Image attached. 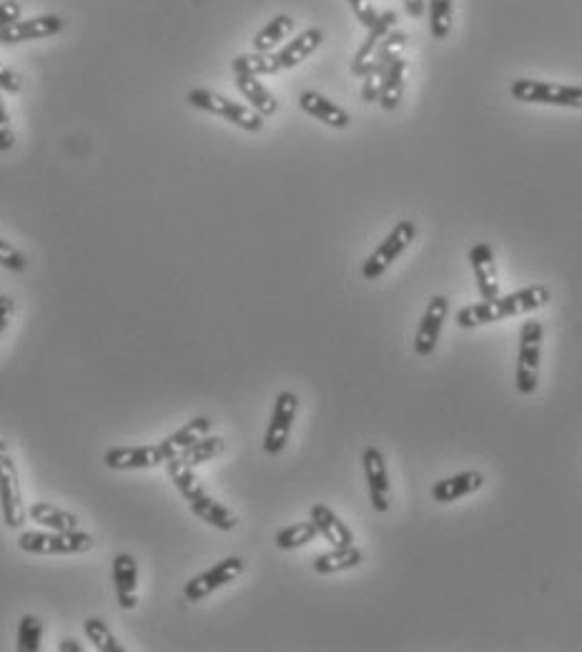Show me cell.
Segmentation results:
<instances>
[{
	"instance_id": "obj_15",
	"label": "cell",
	"mask_w": 582,
	"mask_h": 652,
	"mask_svg": "<svg viewBox=\"0 0 582 652\" xmlns=\"http://www.w3.org/2000/svg\"><path fill=\"white\" fill-rule=\"evenodd\" d=\"M470 261H472V269H475L477 289H480L482 299L485 301L497 299V296H500V279H497V264H495V254H492V246L490 244L472 246Z\"/></svg>"
},
{
	"instance_id": "obj_7",
	"label": "cell",
	"mask_w": 582,
	"mask_h": 652,
	"mask_svg": "<svg viewBox=\"0 0 582 652\" xmlns=\"http://www.w3.org/2000/svg\"><path fill=\"white\" fill-rule=\"evenodd\" d=\"M409 36L404 31H389V36L379 43V48L374 51L372 61H369L367 71H364V86H362V101L374 103L379 101V93H382L384 76H387V68L392 66L394 58L399 56L404 46H407Z\"/></svg>"
},
{
	"instance_id": "obj_22",
	"label": "cell",
	"mask_w": 582,
	"mask_h": 652,
	"mask_svg": "<svg viewBox=\"0 0 582 652\" xmlns=\"http://www.w3.org/2000/svg\"><path fill=\"white\" fill-rule=\"evenodd\" d=\"M312 522L317 525L319 537L329 542L332 547H347L354 545V535L327 505H314L312 507Z\"/></svg>"
},
{
	"instance_id": "obj_5",
	"label": "cell",
	"mask_w": 582,
	"mask_h": 652,
	"mask_svg": "<svg viewBox=\"0 0 582 652\" xmlns=\"http://www.w3.org/2000/svg\"><path fill=\"white\" fill-rule=\"evenodd\" d=\"M515 101L522 103H545V106L560 108H582V86H562V83L530 81L520 78L510 86Z\"/></svg>"
},
{
	"instance_id": "obj_8",
	"label": "cell",
	"mask_w": 582,
	"mask_h": 652,
	"mask_svg": "<svg viewBox=\"0 0 582 652\" xmlns=\"http://www.w3.org/2000/svg\"><path fill=\"white\" fill-rule=\"evenodd\" d=\"M414 234H417V226H414L412 221H399V224L389 231L387 239H384L382 244L372 251V256L364 261V266H362L364 279L377 281L379 276H382L384 271H387L389 266H392L394 261L404 254V249L412 244Z\"/></svg>"
},
{
	"instance_id": "obj_34",
	"label": "cell",
	"mask_w": 582,
	"mask_h": 652,
	"mask_svg": "<svg viewBox=\"0 0 582 652\" xmlns=\"http://www.w3.org/2000/svg\"><path fill=\"white\" fill-rule=\"evenodd\" d=\"M43 622L36 615H23L18 622V650L21 652H38L41 650Z\"/></svg>"
},
{
	"instance_id": "obj_14",
	"label": "cell",
	"mask_w": 582,
	"mask_h": 652,
	"mask_svg": "<svg viewBox=\"0 0 582 652\" xmlns=\"http://www.w3.org/2000/svg\"><path fill=\"white\" fill-rule=\"evenodd\" d=\"M364 464V477H367L369 487V500L377 512L389 510V474L384 454L377 447H367L362 454Z\"/></svg>"
},
{
	"instance_id": "obj_11",
	"label": "cell",
	"mask_w": 582,
	"mask_h": 652,
	"mask_svg": "<svg viewBox=\"0 0 582 652\" xmlns=\"http://www.w3.org/2000/svg\"><path fill=\"white\" fill-rule=\"evenodd\" d=\"M447 311H450V301L440 294L432 296V301H429L427 309H424L422 321H419L417 337H414V352H417L419 357H429V354H434L437 342H440L442 326H445Z\"/></svg>"
},
{
	"instance_id": "obj_12",
	"label": "cell",
	"mask_w": 582,
	"mask_h": 652,
	"mask_svg": "<svg viewBox=\"0 0 582 652\" xmlns=\"http://www.w3.org/2000/svg\"><path fill=\"white\" fill-rule=\"evenodd\" d=\"M63 31L61 16H36L26 21H16L11 26L0 28V46H16V43L41 41V38L58 36Z\"/></svg>"
},
{
	"instance_id": "obj_16",
	"label": "cell",
	"mask_w": 582,
	"mask_h": 652,
	"mask_svg": "<svg viewBox=\"0 0 582 652\" xmlns=\"http://www.w3.org/2000/svg\"><path fill=\"white\" fill-rule=\"evenodd\" d=\"M394 26H397V13H394V11L379 13L377 21H374L372 26L367 28V38H364V43L359 46L357 56H354V61H352L354 76H364V71H367L369 61H372V56H374V51H377L379 43H382L384 38L389 36V31H394Z\"/></svg>"
},
{
	"instance_id": "obj_29",
	"label": "cell",
	"mask_w": 582,
	"mask_h": 652,
	"mask_svg": "<svg viewBox=\"0 0 582 652\" xmlns=\"http://www.w3.org/2000/svg\"><path fill=\"white\" fill-rule=\"evenodd\" d=\"M291 31H294V21H291L289 16L271 18V21L266 23L259 33H256L254 41H251L254 43V51L256 53H271L281 41H284L286 36H289Z\"/></svg>"
},
{
	"instance_id": "obj_1",
	"label": "cell",
	"mask_w": 582,
	"mask_h": 652,
	"mask_svg": "<svg viewBox=\"0 0 582 652\" xmlns=\"http://www.w3.org/2000/svg\"><path fill=\"white\" fill-rule=\"evenodd\" d=\"M550 301V291L545 286H527V289L515 291V294L497 296V299L485 301L480 304L465 306V309L457 311L455 321L462 329H475V326L492 324V321H502L507 316H520L530 314V311L542 309V306Z\"/></svg>"
},
{
	"instance_id": "obj_9",
	"label": "cell",
	"mask_w": 582,
	"mask_h": 652,
	"mask_svg": "<svg viewBox=\"0 0 582 652\" xmlns=\"http://www.w3.org/2000/svg\"><path fill=\"white\" fill-rule=\"evenodd\" d=\"M241 572H244V560H241V557H226V560L216 562L214 567H209L206 572L196 575L194 580L186 582L184 597L189 602H201L204 597H209L211 592L219 590V587L234 582Z\"/></svg>"
},
{
	"instance_id": "obj_42",
	"label": "cell",
	"mask_w": 582,
	"mask_h": 652,
	"mask_svg": "<svg viewBox=\"0 0 582 652\" xmlns=\"http://www.w3.org/2000/svg\"><path fill=\"white\" fill-rule=\"evenodd\" d=\"M58 650H61V652H81V645H78L76 640H63L61 645H58Z\"/></svg>"
},
{
	"instance_id": "obj_39",
	"label": "cell",
	"mask_w": 582,
	"mask_h": 652,
	"mask_svg": "<svg viewBox=\"0 0 582 652\" xmlns=\"http://www.w3.org/2000/svg\"><path fill=\"white\" fill-rule=\"evenodd\" d=\"M13 311H16V301L8 294H0V337H3V332H6L8 324H11Z\"/></svg>"
},
{
	"instance_id": "obj_6",
	"label": "cell",
	"mask_w": 582,
	"mask_h": 652,
	"mask_svg": "<svg viewBox=\"0 0 582 652\" xmlns=\"http://www.w3.org/2000/svg\"><path fill=\"white\" fill-rule=\"evenodd\" d=\"M0 510H3V520L11 530L26 522V507H23L21 482H18V469L11 457L8 444L0 439Z\"/></svg>"
},
{
	"instance_id": "obj_30",
	"label": "cell",
	"mask_w": 582,
	"mask_h": 652,
	"mask_svg": "<svg viewBox=\"0 0 582 652\" xmlns=\"http://www.w3.org/2000/svg\"><path fill=\"white\" fill-rule=\"evenodd\" d=\"M317 537H319L317 525L309 520V522H297V525L279 530L276 532L274 542L279 550H297V547H304V545H309V542H314Z\"/></svg>"
},
{
	"instance_id": "obj_18",
	"label": "cell",
	"mask_w": 582,
	"mask_h": 652,
	"mask_svg": "<svg viewBox=\"0 0 582 652\" xmlns=\"http://www.w3.org/2000/svg\"><path fill=\"white\" fill-rule=\"evenodd\" d=\"M166 472H169V477L174 479L176 489H179L181 497L189 502L191 510H194V507H199L201 502H206L211 497L209 492L204 489V484L196 479L194 467H191V464H186L181 457L166 459Z\"/></svg>"
},
{
	"instance_id": "obj_3",
	"label": "cell",
	"mask_w": 582,
	"mask_h": 652,
	"mask_svg": "<svg viewBox=\"0 0 582 652\" xmlns=\"http://www.w3.org/2000/svg\"><path fill=\"white\" fill-rule=\"evenodd\" d=\"M186 101H189L194 108H201V111L221 116L224 121L234 123V126L244 128V131L249 133H259L261 128H264V116H259L254 108L231 101V98L226 96H219V93L214 91H206V88H194V91H189Z\"/></svg>"
},
{
	"instance_id": "obj_26",
	"label": "cell",
	"mask_w": 582,
	"mask_h": 652,
	"mask_svg": "<svg viewBox=\"0 0 582 652\" xmlns=\"http://www.w3.org/2000/svg\"><path fill=\"white\" fill-rule=\"evenodd\" d=\"M28 517L38 525L48 527L53 532H71L78 530V517L71 515L66 510H58V507L48 505V502H33L31 510H28Z\"/></svg>"
},
{
	"instance_id": "obj_24",
	"label": "cell",
	"mask_w": 582,
	"mask_h": 652,
	"mask_svg": "<svg viewBox=\"0 0 582 652\" xmlns=\"http://www.w3.org/2000/svg\"><path fill=\"white\" fill-rule=\"evenodd\" d=\"M209 432H211V419L209 417H196V419H191L186 427H181L179 432H174L171 437H166L161 444H164L169 459L171 457H181V454H184L186 449L191 447V444H196L201 437H206Z\"/></svg>"
},
{
	"instance_id": "obj_28",
	"label": "cell",
	"mask_w": 582,
	"mask_h": 652,
	"mask_svg": "<svg viewBox=\"0 0 582 652\" xmlns=\"http://www.w3.org/2000/svg\"><path fill=\"white\" fill-rule=\"evenodd\" d=\"M231 71H234V76H274V73H279V63H276V56H271V53H246V56H236L234 61H231Z\"/></svg>"
},
{
	"instance_id": "obj_31",
	"label": "cell",
	"mask_w": 582,
	"mask_h": 652,
	"mask_svg": "<svg viewBox=\"0 0 582 652\" xmlns=\"http://www.w3.org/2000/svg\"><path fill=\"white\" fill-rule=\"evenodd\" d=\"M429 33L434 41H445L452 33V0H427Z\"/></svg>"
},
{
	"instance_id": "obj_27",
	"label": "cell",
	"mask_w": 582,
	"mask_h": 652,
	"mask_svg": "<svg viewBox=\"0 0 582 652\" xmlns=\"http://www.w3.org/2000/svg\"><path fill=\"white\" fill-rule=\"evenodd\" d=\"M404 71H407V61H404L402 56H397L392 61V66L387 68V76H384V83H382V93H379V101H377L384 111H394V108L399 106V101H402Z\"/></svg>"
},
{
	"instance_id": "obj_36",
	"label": "cell",
	"mask_w": 582,
	"mask_h": 652,
	"mask_svg": "<svg viewBox=\"0 0 582 652\" xmlns=\"http://www.w3.org/2000/svg\"><path fill=\"white\" fill-rule=\"evenodd\" d=\"M13 143H16V136H13V126L6 111V101H3V96H0V151H11Z\"/></svg>"
},
{
	"instance_id": "obj_4",
	"label": "cell",
	"mask_w": 582,
	"mask_h": 652,
	"mask_svg": "<svg viewBox=\"0 0 582 652\" xmlns=\"http://www.w3.org/2000/svg\"><path fill=\"white\" fill-rule=\"evenodd\" d=\"M540 354H542V324L527 319L520 329V352H517L515 384L520 394H535L540 382Z\"/></svg>"
},
{
	"instance_id": "obj_23",
	"label": "cell",
	"mask_w": 582,
	"mask_h": 652,
	"mask_svg": "<svg viewBox=\"0 0 582 652\" xmlns=\"http://www.w3.org/2000/svg\"><path fill=\"white\" fill-rule=\"evenodd\" d=\"M236 88L241 91V96L249 101V106L254 108L259 116H274L279 111V101L274 98V93L254 76H236Z\"/></svg>"
},
{
	"instance_id": "obj_13",
	"label": "cell",
	"mask_w": 582,
	"mask_h": 652,
	"mask_svg": "<svg viewBox=\"0 0 582 652\" xmlns=\"http://www.w3.org/2000/svg\"><path fill=\"white\" fill-rule=\"evenodd\" d=\"M164 444H151V447H113L108 449L103 462L108 469H151L166 464Z\"/></svg>"
},
{
	"instance_id": "obj_33",
	"label": "cell",
	"mask_w": 582,
	"mask_h": 652,
	"mask_svg": "<svg viewBox=\"0 0 582 652\" xmlns=\"http://www.w3.org/2000/svg\"><path fill=\"white\" fill-rule=\"evenodd\" d=\"M83 630H86V637L93 642V647L101 652H123V647L118 645V640L113 637V632L108 630V625L98 617H88L83 622Z\"/></svg>"
},
{
	"instance_id": "obj_19",
	"label": "cell",
	"mask_w": 582,
	"mask_h": 652,
	"mask_svg": "<svg viewBox=\"0 0 582 652\" xmlns=\"http://www.w3.org/2000/svg\"><path fill=\"white\" fill-rule=\"evenodd\" d=\"M322 41H324V33L319 31V28H307V31L299 33L294 41L286 43L279 53H274L276 63H279L281 71H286V68H297L299 63L307 61V58L322 46Z\"/></svg>"
},
{
	"instance_id": "obj_2",
	"label": "cell",
	"mask_w": 582,
	"mask_h": 652,
	"mask_svg": "<svg viewBox=\"0 0 582 652\" xmlns=\"http://www.w3.org/2000/svg\"><path fill=\"white\" fill-rule=\"evenodd\" d=\"M96 540L88 532H23L18 537V547L28 555H81L93 550Z\"/></svg>"
},
{
	"instance_id": "obj_32",
	"label": "cell",
	"mask_w": 582,
	"mask_h": 652,
	"mask_svg": "<svg viewBox=\"0 0 582 652\" xmlns=\"http://www.w3.org/2000/svg\"><path fill=\"white\" fill-rule=\"evenodd\" d=\"M224 447H226L224 439L209 437V434H206V437H201L199 442L191 444V447L181 454V459H184L186 464H191V467H199V464L211 462L214 457H219V454L224 452Z\"/></svg>"
},
{
	"instance_id": "obj_20",
	"label": "cell",
	"mask_w": 582,
	"mask_h": 652,
	"mask_svg": "<svg viewBox=\"0 0 582 652\" xmlns=\"http://www.w3.org/2000/svg\"><path fill=\"white\" fill-rule=\"evenodd\" d=\"M299 106H302L304 113H309L317 121L327 123L332 128H347L349 126V113L344 111L342 106H337L334 101L324 98L322 93L317 91H304L299 96Z\"/></svg>"
},
{
	"instance_id": "obj_17",
	"label": "cell",
	"mask_w": 582,
	"mask_h": 652,
	"mask_svg": "<svg viewBox=\"0 0 582 652\" xmlns=\"http://www.w3.org/2000/svg\"><path fill=\"white\" fill-rule=\"evenodd\" d=\"M113 585H116L118 605L133 610L138 605V567L131 555L113 557Z\"/></svg>"
},
{
	"instance_id": "obj_40",
	"label": "cell",
	"mask_w": 582,
	"mask_h": 652,
	"mask_svg": "<svg viewBox=\"0 0 582 652\" xmlns=\"http://www.w3.org/2000/svg\"><path fill=\"white\" fill-rule=\"evenodd\" d=\"M0 91H8V93L21 91V78H18L11 68L3 66V63H0Z\"/></svg>"
},
{
	"instance_id": "obj_25",
	"label": "cell",
	"mask_w": 582,
	"mask_h": 652,
	"mask_svg": "<svg viewBox=\"0 0 582 652\" xmlns=\"http://www.w3.org/2000/svg\"><path fill=\"white\" fill-rule=\"evenodd\" d=\"M362 560L364 555L359 547H334L332 552H324V555H319L317 560H314V570H317L319 575H334V572H344L362 565Z\"/></svg>"
},
{
	"instance_id": "obj_41",
	"label": "cell",
	"mask_w": 582,
	"mask_h": 652,
	"mask_svg": "<svg viewBox=\"0 0 582 652\" xmlns=\"http://www.w3.org/2000/svg\"><path fill=\"white\" fill-rule=\"evenodd\" d=\"M404 11H407L412 18H422L424 16V0H404Z\"/></svg>"
},
{
	"instance_id": "obj_37",
	"label": "cell",
	"mask_w": 582,
	"mask_h": 652,
	"mask_svg": "<svg viewBox=\"0 0 582 652\" xmlns=\"http://www.w3.org/2000/svg\"><path fill=\"white\" fill-rule=\"evenodd\" d=\"M349 6H352L354 16H357V21L362 23L364 28H369L374 21H377L379 13L374 11L372 0H349Z\"/></svg>"
},
{
	"instance_id": "obj_35",
	"label": "cell",
	"mask_w": 582,
	"mask_h": 652,
	"mask_svg": "<svg viewBox=\"0 0 582 652\" xmlns=\"http://www.w3.org/2000/svg\"><path fill=\"white\" fill-rule=\"evenodd\" d=\"M0 266L8 271H23L26 269V256H23L16 246L0 239Z\"/></svg>"
},
{
	"instance_id": "obj_38",
	"label": "cell",
	"mask_w": 582,
	"mask_h": 652,
	"mask_svg": "<svg viewBox=\"0 0 582 652\" xmlns=\"http://www.w3.org/2000/svg\"><path fill=\"white\" fill-rule=\"evenodd\" d=\"M21 21V6H18L16 0H6V3H0V28L11 26V23Z\"/></svg>"
},
{
	"instance_id": "obj_21",
	"label": "cell",
	"mask_w": 582,
	"mask_h": 652,
	"mask_svg": "<svg viewBox=\"0 0 582 652\" xmlns=\"http://www.w3.org/2000/svg\"><path fill=\"white\" fill-rule=\"evenodd\" d=\"M482 484H485V477H482L480 472H462L434 484L432 497L437 502H445L447 505V502H457L462 500V497L472 495V492L482 489Z\"/></svg>"
},
{
	"instance_id": "obj_10",
	"label": "cell",
	"mask_w": 582,
	"mask_h": 652,
	"mask_svg": "<svg viewBox=\"0 0 582 652\" xmlns=\"http://www.w3.org/2000/svg\"><path fill=\"white\" fill-rule=\"evenodd\" d=\"M299 412V399L297 394L291 392H281L274 402V412H271V422L266 427V437H264V452L266 454H279L284 452L286 442H289L291 434V424L297 419Z\"/></svg>"
}]
</instances>
